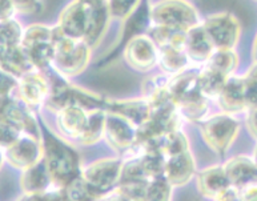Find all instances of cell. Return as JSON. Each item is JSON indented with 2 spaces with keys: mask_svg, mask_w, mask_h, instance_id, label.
<instances>
[{
  "mask_svg": "<svg viewBox=\"0 0 257 201\" xmlns=\"http://www.w3.org/2000/svg\"><path fill=\"white\" fill-rule=\"evenodd\" d=\"M249 125H250V129L253 132L254 135H257V111H254L252 117H250L249 120Z\"/></svg>",
  "mask_w": 257,
  "mask_h": 201,
  "instance_id": "cell-1",
  "label": "cell"
},
{
  "mask_svg": "<svg viewBox=\"0 0 257 201\" xmlns=\"http://www.w3.org/2000/svg\"><path fill=\"white\" fill-rule=\"evenodd\" d=\"M2 159H3V156H2V152H0V164H2Z\"/></svg>",
  "mask_w": 257,
  "mask_h": 201,
  "instance_id": "cell-2",
  "label": "cell"
},
{
  "mask_svg": "<svg viewBox=\"0 0 257 201\" xmlns=\"http://www.w3.org/2000/svg\"><path fill=\"white\" fill-rule=\"evenodd\" d=\"M256 161H257V159H256Z\"/></svg>",
  "mask_w": 257,
  "mask_h": 201,
  "instance_id": "cell-3",
  "label": "cell"
}]
</instances>
